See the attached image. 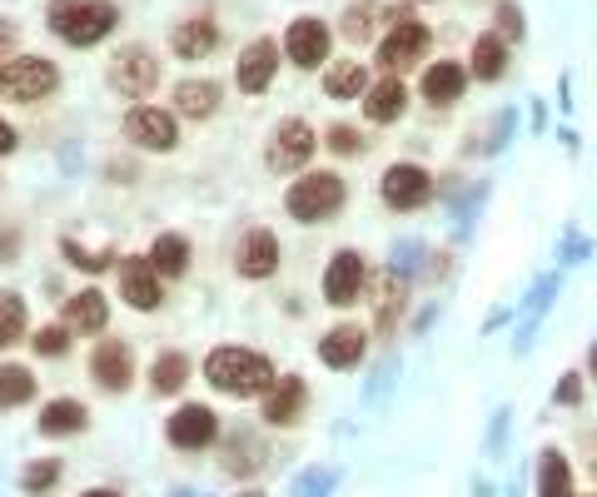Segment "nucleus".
Masks as SVG:
<instances>
[{
	"label": "nucleus",
	"mask_w": 597,
	"mask_h": 497,
	"mask_svg": "<svg viewBox=\"0 0 597 497\" xmlns=\"http://www.w3.org/2000/svg\"><path fill=\"white\" fill-rule=\"evenodd\" d=\"M55 477H60V458H45V463H31V467H25V473H21V487H25V493H45Z\"/></svg>",
	"instance_id": "c9c22d12"
},
{
	"label": "nucleus",
	"mask_w": 597,
	"mask_h": 497,
	"mask_svg": "<svg viewBox=\"0 0 597 497\" xmlns=\"http://www.w3.org/2000/svg\"><path fill=\"white\" fill-rule=\"evenodd\" d=\"M219 438V418L205 408V403H190L170 418V443L174 448H209Z\"/></svg>",
	"instance_id": "f3484780"
},
{
	"label": "nucleus",
	"mask_w": 597,
	"mask_h": 497,
	"mask_svg": "<svg viewBox=\"0 0 597 497\" xmlns=\"http://www.w3.org/2000/svg\"><path fill=\"white\" fill-rule=\"evenodd\" d=\"M418 259H424V244H413V239H403V244H393V269L399 274H418Z\"/></svg>",
	"instance_id": "a19ab883"
},
{
	"label": "nucleus",
	"mask_w": 597,
	"mask_h": 497,
	"mask_svg": "<svg viewBox=\"0 0 597 497\" xmlns=\"http://www.w3.org/2000/svg\"><path fill=\"white\" fill-rule=\"evenodd\" d=\"M150 264L154 274H164V279H185L190 269V239L185 234H160L150 248Z\"/></svg>",
	"instance_id": "a878e982"
},
{
	"label": "nucleus",
	"mask_w": 597,
	"mask_h": 497,
	"mask_svg": "<svg viewBox=\"0 0 597 497\" xmlns=\"http://www.w3.org/2000/svg\"><path fill=\"white\" fill-rule=\"evenodd\" d=\"M305 398H309V389L299 373H294V379H274V389L264 393V418H269L274 428H289V423L305 413Z\"/></svg>",
	"instance_id": "6ab92c4d"
},
{
	"label": "nucleus",
	"mask_w": 597,
	"mask_h": 497,
	"mask_svg": "<svg viewBox=\"0 0 597 497\" xmlns=\"http://www.w3.org/2000/svg\"><path fill=\"white\" fill-rule=\"evenodd\" d=\"M309 154H314V130H309L299 115L279 119V125H274V140H269V170L294 174Z\"/></svg>",
	"instance_id": "1a4fd4ad"
},
{
	"label": "nucleus",
	"mask_w": 597,
	"mask_h": 497,
	"mask_svg": "<svg viewBox=\"0 0 597 497\" xmlns=\"http://www.w3.org/2000/svg\"><path fill=\"white\" fill-rule=\"evenodd\" d=\"M438 189L454 199V195H463V180H458V174H444V184H438Z\"/></svg>",
	"instance_id": "de8ad7c7"
},
{
	"label": "nucleus",
	"mask_w": 597,
	"mask_h": 497,
	"mask_svg": "<svg viewBox=\"0 0 597 497\" xmlns=\"http://www.w3.org/2000/svg\"><path fill=\"white\" fill-rule=\"evenodd\" d=\"M60 85V70L41 55H25V60H5L0 66V95L11 100H45L50 90Z\"/></svg>",
	"instance_id": "39448f33"
},
{
	"label": "nucleus",
	"mask_w": 597,
	"mask_h": 497,
	"mask_svg": "<svg viewBox=\"0 0 597 497\" xmlns=\"http://www.w3.org/2000/svg\"><path fill=\"white\" fill-rule=\"evenodd\" d=\"M239 497H260V493H239Z\"/></svg>",
	"instance_id": "603ef678"
},
{
	"label": "nucleus",
	"mask_w": 597,
	"mask_h": 497,
	"mask_svg": "<svg viewBox=\"0 0 597 497\" xmlns=\"http://www.w3.org/2000/svg\"><path fill=\"white\" fill-rule=\"evenodd\" d=\"M80 497H119L115 487H90V493H80Z\"/></svg>",
	"instance_id": "8fccbe9b"
},
{
	"label": "nucleus",
	"mask_w": 597,
	"mask_h": 497,
	"mask_svg": "<svg viewBox=\"0 0 597 497\" xmlns=\"http://www.w3.org/2000/svg\"><path fill=\"white\" fill-rule=\"evenodd\" d=\"M15 50H21V31H15V21H0V66H5Z\"/></svg>",
	"instance_id": "a18cd8bd"
},
{
	"label": "nucleus",
	"mask_w": 597,
	"mask_h": 497,
	"mask_svg": "<svg viewBox=\"0 0 597 497\" xmlns=\"http://www.w3.org/2000/svg\"><path fill=\"white\" fill-rule=\"evenodd\" d=\"M11 150H15V130L0 119V154H11Z\"/></svg>",
	"instance_id": "49530a36"
},
{
	"label": "nucleus",
	"mask_w": 597,
	"mask_h": 497,
	"mask_svg": "<svg viewBox=\"0 0 597 497\" xmlns=\"http://www.w3.org/2000/svg\"><path fill=\"white\" fill-rule=\"evenodd\" d=\"M428 45H434L428 25H418V21L393 25V31L379 41V70H389V76H403V70H413L418 60H424Z\"/></svg>",
	"instance_id": "0eeeda50"
},
{
	"label": "nucleus",
	"mask_w": 597,
	"mask_h": 497,
	"mask_svg": "<svg viewBox=\"0 0 597 497\" xmlns=\"http://www.w3.org/2000/svg\"><path fill=\"white\" fill-rule=\"evenodd\" d=\"M583 453H587V467H593V477H597V432H593V438H587V443H583Z\"/></svg>",
	"instance_id": "09e8293b"
},
{
	"label": "nucleus",
	"mask_w": 597,
	"mask_h": 497,
	"mask_svg": "<svg viewBox=\"0 0 597 497\" xmlns=\"http://www.w3.org/2000/svg\"><path fill=\"white\" fill-rule=\"evenodd\" d=\"M379 15H383L379 0H358V5H348L344 35H348V41H369V35H374V21H379Z\"/></svg>",
	"instance_id": "473e14b6"
},
{
	"label": "nucleus",
	"mask_w": 597,
	"mask_h": 497,
	"mask_svg": "<svg viewBox=\"0 0 597 497\" xmlns=\"http://www.w3.org/2000/svg\"><path fill=\"white\" fill-rule=\"evenodd\" d=\"M538 497H577L573 463H567L563 448H543L538 453Z\"/></svg>",
	"instance_id": "b1692460"
},
{
	"label": "nucleus",
	"mask_w": 597,
	"mask_h": 497,
	"mask_svg": "<svg viewBox=\"0 0 597 497\" xmlns=\"http://www.w3.org/2000/svg\"><path fill=\"white\" fill-rule=\"evenodd\" d=\"M364 348H369V334L358 324H338L329 328L324 338H319V358H324V368H354L358 358H364Z\"/></svg>",
	"instance_id": "a211bd4d"
},
{
	"label": "nucleus",
	"mask_w": 597,
	"mask_h": 497,
	"mask_svg": "<svg viewBox=\"0 0 597 497\" xmlns=\"http://www.w3.org/2000/svg\"><path fill=\"white\" fill-rule=\"evenodd\" d=\"M205 379L229 398H250V393L274 389V363L254 348H215L205 358Z\"/></svg>",
	"instance_id": "f257e3e1"
},
{
	"label": "nucleus",
	"mask_w": 597,
	"mask_h": 497,
	"mask_svg": "<svg viewBox=\"0 0 597 497\" xmlns=\"http://www.w3.org/2000/svg\"><path fill=\"white\" fill-rule=\"evenodd\" d=\"M434 174L424 170V164H413V160H399V164H389L383 170V180H379V195H383V205L389 209H399V215H409V209H418V205H428L434 199Z\"/></svg>",
	"instance_id": "20e7f679"
},
{
	"label": "nucleus",
	"mask_w": 597,
	"mask_h": 497,
	"mask_svg": "<svg viewBox=\"0 0 597 497\" xmlns=\"http://www.w3.org/2000/svg\"><path fill=\"white\" fill-rule=\"evenodd\" d=\"M105 319H110V303H105V293H100V289H80L76 299H70V309H66V324L85 328V334H100Z\"/></svg>",
	"instance_id": "bb28decb"
},
{
	"label": "nucleus",
	"mask_w": 597,
	"mask_h": 497,
	"mask_svg": "<svg viewBox=\"0 0 597 497\" xmlns=\"http://www.w3.org/2000/svg\"><path fill=\"white\" fill-rule=\"evenodd\" d=\"M170 45H174V55H180V60H205L209 50H219V25L205 21V15H195V21H180V25H174V35H170Z\"/></svg>",
	"instance_id": "4be33fe9"
},
{
	"label": "nucleus",
	"mask_w": 597,
	"mask_h": 497,
	"mask_svg": "<svg viewBox=\"0 0 597 497\" xmlns=\"http://www.w3.org/2000/svg\"><path fill=\"white\" fill-rule=\"evenodd\" d=\"M364 279H369L364 254H358V248H338L324 269V299L334 303V309H348V303H358V293H364Z\"/></svg>",
	"instance_id": "6e6552de"
},
{
	"label": "nucleus",
	"mask_w": 597,
	"mask_h": 497,
	"mask_svg": "<svg viewBox=\"0 0 597 497\" xmlns=\"http://www.w3.org/2000/svg\"><path fill=\"white\" fill-rule=\"evenodd\" d=\"M468 90V70L458 66V60H434V66L424 70V100L428 105H454V100H463Z\"/></svg>",
	"instance_id": "aec40b11"
},
{
	"label": "nucleus",
	"mask_w": 597,
	"mask_h": 497,
	"mask_svg": "<svg viewBox=\"0 0 597 497\" xmlns=\"http://www.w3.org/2000/svg\"><path fill=\"white\" fill-rule=\"evenodd\" d=\"M174 109L190 119H205L219 109V85L215 80H185V85H174Z\"/></svg>",
	"instance_id": "393cba45"
},
{
	"label": "nucleus",
	"mask_w": 597,
	"mask_h": 497,
	"mask_svg": "<svg viewBox=\"0 0 597 497\" xmlns=\"http://www.w3.org/2000/svg\"><path fill=\"white\" fill-rule=\"evenodd\" d=\"M125 135H130L140 150H174V115L170 109H150V105H135L130 115H125Z\"/></svg>",
	"instance_id": "f8f14e48"
},
{
	"label": "nucleus",
	"mask_w": 597,
	"mask_h": 497,
	"mask_svg": "<svg viewBox=\"0 0 597 497\" xmlns=\"http://www.w3.org/2000/svg\"><path fill=\"white\" fill-rule=\"evenodd\" d=\"M284 55H289L299 70H319L329 60V25L305 15V21H294L284 31Z\"/></svg>",
	"instance_id": "9b49d317"
},
{
	"label": "nucleus",
	"mask_w": 597,
	"mask_h": 497,
	"mask_svg": "<svg viewBox=\"0 0 597 497\" xmlns=\"http://www.w3.org/2000/svg\"><path fill=\"white\" fill-rule=\"evenodd\" d=\"M324 95L329 100H358L369 95V70L358 66V60H344V66H334L324 76Z\"/></svg>",
	"instance_id": "c85d7f7f"
},
{
	"label": "nucleus",
	"mask_w": 597,
	"mask_h": 497,
	"mask_svg": "<svg viewBox=\"0 0 597 497\" xmlns=\"http://www.w3.org/2000/svg\"><path fill=\"white\" fill-rule=\"evenodd\" d=\"M553 403H558V408H577V403H583V379H577V368H567L563 379H558Z\"/></svg>",
	"instance_id": "58836bf2"
},
{
	"label": "nucleus",
	"mask_w": 597,
	"mask_h": 497,
	"mask_svg": "<svg viewBox=\"0 0 597 497\" xmlns=\"http://www.w3.org/2000/svg\"><path fill=\"white\" fill-rule=\"evenodd\" d=\"M513 125H518V115H513V109H503V115H498V130H493V140L483 145V150H489V154L508 150V140H513Z\"/></svg>",
	"instance_id": "79ce46f5"
},
{
	"label": "nucleus",
	"mask_w": 597,
	"mask_h": 497,
	"mask_svg": "<svg viewBox=\"0 0 597 497\" xmlns=\"http://www.w3.org/2000/svg\"><path fill=\"white\" fill-rule=\"evenodd\" d=\"M587 373L597 379V344H593V354H587Z\"/></svg>",
	"instance_id": "3c124183"
},
{
	"label": "nucleus",
	"mask_w": 597,
	"mask_h": 497,
	"mask_svg": "<svg viewBox=\"0 0 597 497\" xmlns=\"http://www.w3.org/2000/svg\"><path fill=\"white\" fill-rule=\"evenodd\" d=\"M110 85L119 90L125 100H145L154 85H160V66L145 45H125V50L110 60Z\"/></svg>",
	"instance_id": "423d86ee"
},
{
	"label": "nucleus",
	"mask_w": 597,
	"mask_h": 497,
	"mask_svg": "<svg viewBox=\"0 0 597 497\" xmlns=\"http://www.w3.org/2000/svg\"><path fill=\"white\" fill-rule=\"evenodd\" d=\"M35 393V373L21 363H0V408H21Z\"/></svg>",
	"instance_id": "c756f323"
},
{
	"label": "nucleus",
	"mask_w": 597,
	"mask_h": 497,
	"mask_svg": "<svg viewBox=\"0 0 597 497\" xmlns=\"http://www.w3.org/2000/svg\"><path fill=\"white\" fill-rule=\"evenodd\" d=\"M60 254H66L70 264H76V269H85V274H105L110 269V248H80L76 239H60Z\"/></svg>",
	"instance_id": "72a5a7b5"
},
{
	"label": "nucleus",
	"mask_w": 597,
	"mask_h": 497,
	"mask_svg": "<svg viewBox=\"0 0 597 497\" xmlns=\"http://www.w3.org/2000/svg\"><path fill=\"white\" fill-rule=\"evenodd\" d=\"M234 269L244 274V279H269V274L279 269V239H274V229H250V234L239 239Z\"/></svg>",
	"instance_id": "ddd939ff"
},
{
	"label": "nucleus",
	"mask_w": 597,
	"mask_h": 497,
	"mask_svg": "<svg viewBox=\"0 0 597 497\" xmlns=\"http://www.w3.org/2000/svg\"><path fill=\"white\" fill-rule=\"evenodd\" d=\"M334 483H338L334 467H309V473L299 477V483H294V493H299V497H324Z\"/></svg>",
	"instance_id": "e433bc0d"
},
{
	"label": "nucleus",
	"mask_w": 597,
	"mask_h": 497,
	"mask_svg": "<svg viewBox=\"0 0 597 497\" xmlns=\"http://www.w3.org/2000/svg\"><path fill=\"white\" fill-rule=\"evenodd\" d=\"M344 199H348V184L338 180V174H329V170L305 174V180H294L289 189H284V209H289L299 224H319V219H329Z\"/></svg>",
	"instance_id": "7ed1b4c3"
},
{
	"label": "nucleus",
	"mask_w": 597,
	"mask_h": 497,
	"mask_svg": "<svg viewBox=\"0 0 597 497\" xmlns=\"http://www.w3.org/2000/svg\"><path fill=\"white\" fill-rule=\"evenodd\" d=\"M85 403H76V398H55V403H45L41 408V432L45 438H60V432H80L85 428Z\"/></svg>",
	"instance_id": "cd10ccee"
},
{
	"label": "nucleus",
	"mask_w": 597,
	"mask_h": 497,
	"mask_svg": "<svg viewBox=\"0 0 597 497\" xmlns=\"http://www.w3.org/2000/svg\"><path fill=\"white\" fill-rule=\"evenodd\" d=\"M493 21H498V35H503V41H523V31H528V25H523V5H518V0H498Z\"/></svg>",
	"instance_id": "f704fd0d"
},
{
	"label": "nucleus",
	"mask_w": 597,
	"mask_h": 497,
	"mask_svg": "<svg viewBox=\"0 0 597 497\" xmlns=\"http://www.w3.org/2000/svg\"><path fill=\"white\" fill-rule=\"evenodd\" d=\"M274 70H279V45L260 35V41H250V45H244V55H239V90H244V95L269 90Z\"/></svg>",
	"instance_id": "4468645a"
},
{
	"label": "nucleus",
	"mask_w": 597,
	"mask_h": 497,
	"mask_svg": "<svg viewBox=\"0 0 597 497\" xmlns=\"http://www.w3.org/2000/svg\"><path fill=\"white\" fill-rule=\"evenodd\" d=\"M119 25V11L110 0H55L50 5V31L66 35L70 45H95Z\"/></svg>",
	"instance_id": "f03ea898"
},
{
	"label": "nucleus",
	"mask_w": 597,
	"mask_h": 497,
	"mask_svg": "<svg viewBox=\"0 0 597 497\" xmlns=\"http://www.w3.org/2000/svg\"><path fill=\"white\" fill-rule=\"evenodd\" d=\"M90 373H95L100 389L125 393V389H130V379H135L130 344H125V338H100V344L90 348Z\"/></svg>",
	"instance_id": "9d476101"
},
{
	"label": "nucleus",
	"mask_w": 597,
	"mask_h": 497,
	"mask_svg": "<svg viewBox=\"0 0 597 497\" xmlns=\"http://www.w3.org/2000/svg\"><path fill=\"white\" fill-rule=\"evenodd\" d=\"M66 348H70V334L60 324H50V328H41V334H35V354L55 358V354H66Z\"/></svg>",
	"instance_id": "ea45409f"
},
{
	"label": "nucleus",
	"mask_w": 597,
	"mask_h": 497,
	"mask_svg": "<svg viewBox=\"0 0 597 497\" xmlns=\"http://www.w3.org/2000/svg\"><path fill=\"white\" fill-rule=\"evenodd\" d=\"M25 338V303L21 293H0V348H15Z\"/></svg>",
	"instance_id": "2f4dec72"
},
{
	"label": "nucleus",
	"mask_w": 597,
	"mask_h": 497,
	"mask_svg": "<svg viewBox=\"0 0 597 497\" xmlns=\"http://www.w3.org/2000/svg\"><path fill=\"white\" fill-rule=\"evenodd\" d=\"M119 293H125L130 309H145V314L160 309L164 293H160V279H154L150 254H145V259H125V264H119Z\"/></svg>",
	"instance_id": "dca6fc26"
},
{
	"label": "nucleus",
	"mask_w": 597,
	"mask_h": 497,
	"mask_svg": "<svg viewBox=\"0 0 597 497\" xmlns=\"http://www.w3.org/2000/svg\"><path fill=\"white\" fill-rule=\"evenodd\" d=\"M150 379H154V393H180L190 383V363L185 354H160L150 368Z\"/></svg>",
	"instance_id": "7c9ffc66"
},
{
	"label": "nucleus",
	"mask_w": 597,
	"mask_h": 497,
	"mask_svg": "<svg viewBox=\"0 0 597 497\" xmlns=\"http://www.w3.org/2000/svg\"><path fill=\"white\" fill-rule=\"evenodd\" d=\"M324 145H329L334 154H364V135H358L354 125H329Z\"/></svg>",
	"instance_id": "4c0bfd02"
},
{
	"label": "nucleus",
	"mask_w": 597,
	"mask_h": 497,
	"mask_svg": "<svg viewBox=\"0 0 597 497\" xmlns=\"http://www.w3.org/2000/svg\"><path fill=\"white\" fill-rule=\"evenodd\" d=\"M21 254V229L15 224H0V264H11Z\"/></svg>",
	"instance_id": "c03bdc74"
},
{
	"label": "nucleus",
	"mask_w": 597,
	"mask_h": 497,
	"mask_svg": "<svg viewBox=\"0 0 597 497\" xmlns=\"http://www.w3.org/2000/svg\"><path fill=\"white\" fill-rule=\"evenodd\" d=\"M468 60H473L468 76H478L483 85H498V80L508 76V41H503L498 31H483L473 41V55H468Z\"/></svg>",
	"instance_id": "412c9836"
},
{
	"label": "nucleus",
	"mask_w": 597,
	"mask_h": 497,
	"mask_svg": "<svg viewBox=\"0 0 597 497\" xmlns=\"http://www.w3.org/2000/svg\"><path fill=\"white\" fill-rule=\"evenodd\" d=\"M409 274H399L389 264V269H379V279H374V324H379V334H393V324H399L403 314V299H409Z\"/></svg>",
	"instance_id": "2eb2a0df"
},
{
	"label": "nucleus",
	"mask_w": 597,
	"mask_h": 497,
	"mask_svg": "<svg viewBox=\"0 0 597 497\" xmlns=\"http://www.w3.org/2000/svg\"><path fill=\"white\" fill-rule=\"evenodd\" d=\"M403 109H409V90H403L399 76H383L379 85H369V95H364V115H369L374 125H393Z\"/></svg>",
	"instance_id": "5701e85b"
},
{
	"label": "nucleus",
	"mask_w": 597,
	"mask_h": 497,
	"mask_svg": "<svg viewBox=\"0 0 597 497\" xmlns=\"http://www.w3.org/2000/svg\"><path fill=\"white\" fill-rule=\"evenodd\" d=\"M587 254H593V239H583V234H567L563 239V264H583Z\"/></svg>",
	"instance_id": "37998d69"
}]
</instances>
